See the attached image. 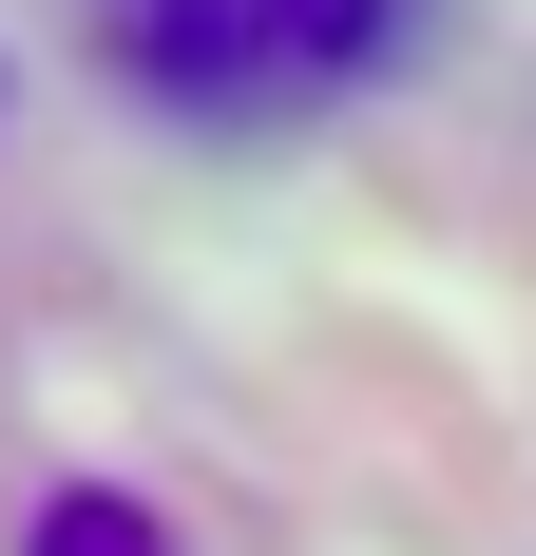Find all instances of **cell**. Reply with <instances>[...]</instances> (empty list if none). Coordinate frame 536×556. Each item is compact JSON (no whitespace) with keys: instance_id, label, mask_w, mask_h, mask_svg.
<instances>
[{"instance_id":"obj_1","label":"cell","mask_w":536,"mask_h":556,"mask_svg":"<svg viewBox=\"0 0 536 556\" xmlns=\"http://www.w3.org/2000/svg\"><path fill=\"white\" fill-rule=\"evenodd\" d=\"M77 20H97V58L154 115H192V135H288V115L403 77L441 0H77Z\"/></svg>"},{"instance_id":"obj_2","label":"cell","mask_w":536,"mask_h":556,"mask_svg":"<svg viewBox=\"0 0 536 556\" xmlns=\"http://www.w3.org/2000/svg\"><path fill=\"white\" fill-rule=\"evenodd\" d=\"M39 556H173V538H154L135 500H97V480H77V500H39Z\"/></svg>"}]
</instances>
